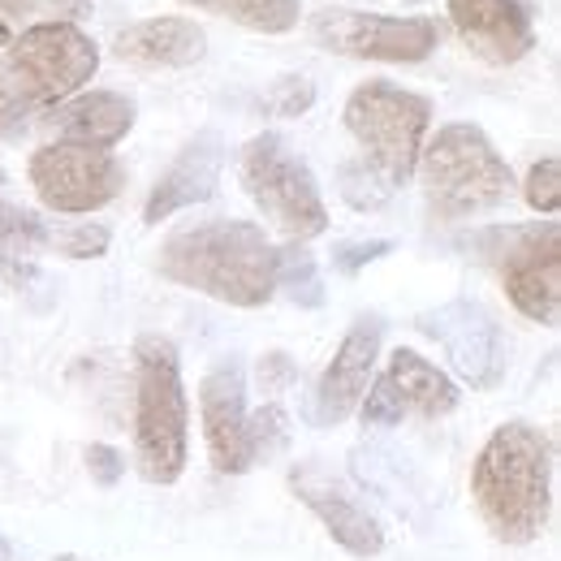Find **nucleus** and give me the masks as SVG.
Instances as JSON below:
<instances>
[{
  "label": "nucleus",
  "mask_w": 561,
  "mask_h": 561,
  "mask_svg": "<svg viewBox=\"0 0 561 561\" xmlns=\"http://www.w3.org/2000/svg\"><path fill=\"white\" fill-rule=\"evenodd\" d=\"M57 561H87V558H73V553H66V558H57Z\"/></svg>",
  "instance_id": "obj_33"
},
{
  "label": "nucleus",
  "mask_w": 561,
  "mask_h": 561,
  "mask_svg": "<svg viewBox=\"0 0 561 561\" xmlns=\"http://www.w3.org/2000/svg\"><path fill=\"white\" fill-rule=\"evenodd\" d=\"M289 489L298 492V501L329 527V536L354 553V558H376L380 549H385V531H380V523L363 510V501L354 496L342 480H333L324 467H316V462H302V467H294L289 471Z\"/></svg>",
  "instance_id": "obj_15"
},
{
  "label": "nucleus",
  "mask_w": 561,
  "mask_h": 561,
  "mask_svg": "<svg viewBox=\"0 0 561 561\" xmlns=\"http://www.w3.org/2000/svg\"><path fill=\"white\" fill-rule=\"evenodd\" d=\"M100 70V48L73 22H39L13 35L0 53V139L53 113Z\"/></svg>",
  "instance_id": "obj_3"
},
{
  "label": "nucleus",
  "mask_w": 561,
  "mask_h": 561,
  "mask_svg": "<svg viewBox=\"0 0 561 561\" xmlns=\"http://www.w3.org/2000/svg\"><path fill=\"white\" fill-rule=\"evenodd\" d=\"M277 289H285L298 307H320L324 302V280L316 268V255L302 242H289L277 251Z\"/></svg>",
  "instance_id": "obj_22"
},
{
  "label": "nucleus",
  "mask_w": 561,
  "mask_h": 561,
  "mask_svg": "<svg viewBox=\"0 0 561 561\" xmlns=\"http://www.w3.org/2000/svg\"><path fill=\"white\" fill-rule=\"evenodd\" d=\"M523 199H527V208L545 211V216H553V211L561 208V160L558 156H545V160L531 164V173H527V182H523Z\"/></svg>",
  "instance_id": "obj_26"
},
{
  "label": "nucleus",
  "mask_w": 561,
  "mask_h": 561,
  "mask_svg": "<svg viewBox=\"0 0 561 561\" xmlns=\"http://www.w3.org/2000/svg\"><path fill=\"white\" fill-rule=\"evenodd\" d=\"M380 376L393 385V393H398V402H402L407 415L440 420V415L458 411V402H462L458 385H454L436 363H427V358L415 351H393L389 354V367H385Z\"/></svg>",
  "instance_id": "obj_19"
},
{
  "label": "nucleus",
  "mask_w": 561,
  "mask_h": 561,
  "mask_svg": "<svg viewBox=\"0 0 561 561\" xmlns=\"http://www.w3.org/2000/svg\"><path fill=\"white\" fill-rule=\"evenodd\" d=\"M199 415H204L211 471L220 476L251 471L255 458H251V436H247V376L238 358L211 363V371L199 385Z\"/></svg>",
  "instance_id": "obj_12"
},
{
  "label": "nucleus",
  "mask_w": 561,
  "mask_h": 561,
  "mask_svg": "<svg viewBox=\"0 0 561 561\" xmlns=\"http://www.w3.org/2000/svg\"><path fill=\"white\" fill-rule=\"evenodd\" d=\"M238 173H242V186L255 199V208L264 211L273 220V229H280L289 242H307L329 229V208L320 199L316 173L280 135L264 130L247 142L238 156Z\"/></svg>",
  "instance_id": "obj_7"
},
{
  "label": "nucleus",
  "mask_w": 561,
  "mask_h": 561,
  "mask_svg": "<svg viewBox=\"0 0 561 561\" xmlns=\"http://www.w3.org/2000/svg\"><path fill=\"white\" fill-rule=\"evenodd\" d=\"M82 9L87 0H0V44H9L13 35L39 22H70Z\"/></svg>",
  "instance_id": "obj_23"
},
{
  "label": "nucleus",
  "mask_w": 561,
  "mask_h": 561,
  "mask_svg": "<svg viewBox=\"0 0 561 561\" xmlns=\"http://www.w3.org/2000/svg\"><path fill=\"white\" fill-rule=\"evenodd\" d=\"M358 415H363V427H398L407 420V411H402V402H398V393H393V385L385 376L371 380V389L358 402Z\"/></svg>",
  "instance_id": "obj_27"
},
{
  "label": "nucleus",
  "mask_w": 561,
  "mask_h": 561,
  "mask_svg": "<svg viewBox=\"0 0 561 561\" xmlns=\"http://www.w3.org/2000/svg\"><path fill=\"white\" fill-rule=\"evenodd\" d=\"M204 13H220L247 31H264V35H285L298 26L302 0H186Z\"/></svg>",
  "instance_id": "obj_21"
},
{
  "label": "nucleus",
  "mask_w": 561,
  "mask_h": 561,
  "mask_svg": "<svg viewBox=\"0 0 561 561\" xmlns=\"http://www.w3.org/2000/svg\"><path fill=\"white\" fill-rule=\"evenodd\" d=\"M31 186L44 208L82 216L122 195L126 169L117 164L113 151H95L78 142H48L31 156Z\"/></svg>",
  "instance_id": "obj_10"
},
{
  "label": "nucleus",
  "mask_w": 561,
  "mask_h": 561,
  "mask_svg": "<svg viewBox=\"0 0 561 561\" xmlns=\"http://www.w3.org/2000/svg\"><path fill=\"white\" fill-rule=\"evenodd\" d=\"M44 220L0 199V280L26 289L35 280V255L44 251Z\"/></svg>",
  "instance_id": "obj_20"
},
{
  "label": "nucleus",
  "mask_w": 561,
  "mask_h": 561,
  "mask_svg": "<svg viewBox=\"0 0 561 561\" xmlns=\"http://www.w3.org/2000/svg\"><path fill=\"white\" fill-rule=\"evenodd\" d=\"M389 251H393V242H385V238H376V242H342V247L333 251V264H337V273L354 277L358 268H367L371 260H380V255H389Z\"/></svg>",
  "instance_id": "obj_29"
},
{
  "label": "nucleus",
  "mask_w": 561,
  "mask_h": 561,
  "mask_svg": "<svg viewBox=\"0 0 561 561\" xmlns=\"http://www.w3.org/2000/svg\"><path fill=\"white\" fill-rule=\"evenodd\" d=\"M337 186H342V199H346L354 211H376L398 195V191H393L380 173H371L363 160H351V164L337 169Z\"/></svg>",
  "instance_id": "obj_25"
},
{
  "label": "nucleus",
  "mask_w": 561,
  "mask_h": 561,
  "mask_svg": "<svg viewBox=\"0 0 561 561\" xmlns=\"http://www.w3.org/2000/svg\"><path fill=\"white\" fill-rule=\"evenodd\" d=\"M87 467H91V476H95V484H117L122 480V471H126V458L113 449V445H91L87 449Z\"/></svg>",
  "instance_id": "obj_30"
},
{
  "label": "nucleus",
  "mask_w": 561,
  "mask_h": 561,
  "mask_svg": "<svg viewBox=\"0 0 561 561\" xmlns=\"http://www.w3.org/2000/svg\"><path fill=\"white\" fill-rule=\"evenodd\" d=\"M415 329L445 351L449 367L471 389H496L505 380L510 342H505L501 324L492 320L489 307H480L471 298H449V302H440L432 311H420Z\"/></svg>",
  "instance_id": "obj_9"
},
{
  "label": "nucleus",
  "mask_w": 561,
  "mask_h": 561,
  "mask_svg": "<svg viewBox=\"0 0 561 561\" xmlns=\"http://www.w3.org/2000/svg\"><path fill=\"white\" fill-rule=\"evenodd\" d=\"M380 333H385V324L376 316H358L351 324V333L342 337L333 363L324 367V376L311 393L307 420L316 427H337L358 411L367 380H371V367H376V354H380Z\"/></svg>",
  "instance_id": "obj_13"
},
{
  "label": "nucleus",
  "mask_w": 561,
  "mask_h": 561,
  "mask_svg": "<svg viewBox=\"0 0 561 561\" xmlns=\"http://www.w3.org/2000/svg\"><path fill=\"white\" fill-rule=\"evenodd\" d=\"M0 199H4V169H0Z\"/></svg>",
  "instance_id": "obj_32"
},
{
  "label": "nucleus",
  "mask_w": 561,
  "mask_h": 561,
  "mask_svg": "<svg viewBox=\"0 0 561 561\" xmlns=\"http://www.w3.org/2000/svg\"><path fill=\"white\" fill-rule=\"evenodd\" d=\"M135 100L122 91H82L70 95L66 104H57L48 113V126L57 130V142H78V147H95L108 151L135 130Z\"/></svg>",
  "instance_id": "obj_17"
},
{
  "label": "nucleus",
  "mask_w": 561,
  "mask_h": 561,
  "mask_svg": "<svg viewBox=\"0 0 561 561\" xmlns=\"http://www.w3.org/2000/svg\"><path fill=\"white\" fill-rule=\"evenodd\" d=\"M113 53L130 66H151V70H186L204 61L208 35L191 18H147L126 26L113 39Z\"/></svg>",
  "instance_id": "obj_18"
},
{
  "label": "nucleus",
  "mask_w": 561,
  "mask_h": 561,
  "mask_svg": "<svg viewBox=\"0 0 561 561\" xmlns=\"http://www.w3.org/2000/svg\"><path fill=\"white\" fill-rule=\"evenodd\" d=\"M220 169H225V142L216 130H204L178 151V160L160 173V182L151 186L147 204H142V220L160 225L173 211L208 204L220 186Z\"/></svg>",
  "instance_id": "obj_16"
},
{
  "label": "nucleus",
  "mask_w": 561,
  "mask_h": 561,
  "mask_svg": "<svg viewBox=\"0 0 561 561\" xmlns=\"http://www.w3.org/2000/svg\"><path fill=\"white\" fill-rule=\"evenodd\" d=\"M415 173H420L432 211L445 220L489 211L496 204H505L514 191L510 164L501 160V151L492 147L489 135L471 122L440 126L436 139L423 142Z\"/></svg>",
  "instance_id": "obj_5"
},
{
  "label": "nucleus",
  "mask_w": 561,
  "mask_h": 561,
  "mask_svg": "<svg viewBox=\"0 0 561 561\" xmlns=\"http://www.w3.org/2000/svg\"><path fill=\"white\" fill-rule=\"evenodd\" d=\"M113 233L95 220H73V225H48L44 229V251H57L66 260H100L108 251Z\"/></svg>",
  "instance_id": "obj_24"
},
{
  "label": "nucleus",
  "mask_w": 561,
  "mask_h": 561,
  "mask_svg": "<svg viewBox=\"0 0 561 561\" xmlns=\"http://www.w3.org/2000/svg\"><path fill=\"white\" fill-rule=\"evenodd\" d=\"M156 268L229 307H264L277 294V247L251 220H199L169 233Z\"/></svg>",
  "instance_id": "obj_1"
},
{
  "label": "nucleus",
  "mask_w": 561,
  "mask_h": 561,
  "mask_svg": "<svg viewBox=\"0 0 561 561\" xmlns=\"http://www.w3.org/2000/svg\"><path fill=\"white\" fill-rule=\"evenodd\" d=\"M311 104H316V87L307 78H294V73L273 82V91L264 95V108L277 117H302Z\"/></svg>",
  "instance_id": "obj_28"
},
{
  "label": "nucleus",
  "mask_w": 561,
  "mask_h": 561,
  "mask_svg": "<svg viewBox=\"0 0 561 561\" xmlns=\"http://www.w3.org/2000/svg\"><path fill=\"white\" fill-rule=\"evenodd\" d=\"M501 238V285L518 316L558 324L561 316V233L558 225H514Z\"/></svg>",
  "instance_id": "obj_11"
},
{
  "label": "nucleus",
  "mask_w": 561,
  "mask_h": 561,
  "mask_svg": "<svg viewBox=\"0 0 561 561\" xmlns=\"http://www.w3.org/2000/svg\"><path fill=\"white\" fill-rule=\"evenodd\" d=\"M311 39L337 57L354 61H389L415 66L427 61L440 44V26L432 18H389L363 9H324L311 18Z\"/></svg>",
  "instance_id": "obj_8"
},
{
  "label": "nucleus",
  "mask_w": 561,
  "mask_h": 561,
  "mask_svg": "<svg viewBox=\"0 0 561 561\" xmlns=\"http://www.w3.org/2000/svg\"><path fill=\"white\" fill-rule=\"evenodd\" d=\"M0 561H13V549H9V540H0Z\"/></svg>",
  "instance_id": "obj_31"
},
{
  "label": "nucleus",
  "mask_w": 561,
  "mask_h": 561,
  "mask_svg": "<svg viewBox=\"0 0 561 561\" xmlns=\"http://www.w3.org/2000/svg\"><path fill=\"white\" fill-rule=\"evenodd\" d=\"M549 440L540 427L514 420L484 440L471 467V496L501 545H531L549 523Z\"/></svg>",
  "instance_id": "obj_2"
},
{
  "label": "nucleus",
  "mask_w": 561,
  "mask_h": 561,
  "mask_svg": "<svg viewBox=\"0 0 561 561\" xmlns=\"http://www.w3.org/2000/svg\"><path fill=\"white\" fill-rule=\"evenodd\" d=\"M342 122L363 147V164L380 173L393 191H402L420 164L423 139L432 126V100H423L398 82L371 78L351 91Z\"/></svg>",
  "instance_id": "obj_6"
},
{
  "label": "nucleus",
  "mask_w": 561,
  "mask_h": 561,
  "mask_svg": "<svg viewBox=\"0 0 561 561\" xmlns=\"http://www.w3.org/2000/svg\"><path fill=\"white\" fill-rule=\"evenodd\" d=\"M191 411L178 346L169 337H139L135 346V462L147 484H178L191 454Z\"/></svg>",
  "instance_id": "obj_4"
},
{
  "label": "nucleus",
  "mask_w": 561,
  "mask_h": 561,
  "mask_svg": "<svg viewBox=\"0 0 561 561\" xmlns=\"http://www.w3.org/2000/svg\"><path fill=\"white\" fill-rule=\"evenodd\" d=\"M458 39L489 66H514L536 48V22L523 0H449Z\"/></svg>",
  "instance_id": "obj_14"
}]
</instances>
